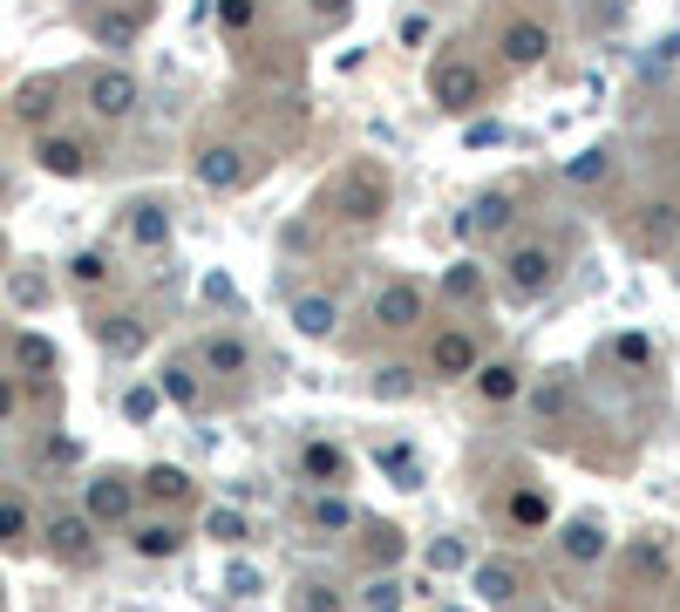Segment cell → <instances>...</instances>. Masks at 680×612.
I'll list each match as a JSON object with an SVG mask.
<instances>
[{"label": "cell", "mask_w": 680, "mask_h": 612, "mask_svg": "<svg viewBox=\"0 0 680 612\" xmlns=\"http://www.w3.org/2000/svg\"><path fill=\"white\" fill-rule=\"evenodd\" d=\"M89 110L103 116V123H123L137 110V75L130 68H103V75H89Z\"/></svg>", "instance_id": "4"}, {"label": "cell", "mask_w": 680, "mask_h": 612, "mask_svg": "<svg viewBox=\"0 0 680 612\" xmlns=\"http://www.w3.org/2000/svg\"><path fill=\"white\" fill-rule=\"evenodd\" d=\"M130 239H137L143 252H157V245L170 239V212H164V204H137V212H130Z\"/></svg>", "instance_id": "20"}, {"label": "cell", "mask_w": 680, "mask_h": 612, "mask_svg": "<svg viewBox=\"0 0 680 612\" xmlns=\"http://www.w3.org/2000/svg\"><path fill=\"white\" fill-rule=\"evenodd\" d=\"M374 395L409 401V395H415V374H409V368H374Z\"/></svg>", "instance_id": "30"}, {"label": "cell", "mask_w": 680, "mask_h": 612, "mask_svg": "<svg viewBox=\"0 0 680 612\" xmlns=\"http://www.w3.org/2000/svg\"><path fill=\"white\" fill-rule=\"evenodd\" d=\"M218 21H224V28H245V21H252V0H218Z\"/></svg>", "instance_id": "47"}, {"label": "cell", "mask_w": 680, "mask_h": 612, "mask_svg": "<svg viewBox=\"0 0 680 612\" xmlns=\"http://www.w3.org/2000/svg\"><path fill=\"white\" fill-rule=\"evenodd\" d=\"M130 503H137V490L123 476H95L82 490V518L89 524H123V518H130Z\"/></svg>", "instance_id": "6"}, {"label": "cell", "mask_w": 680, "mask_h": 612, "mask_svg": "<svg viewBox=\"0 0 680 612\" xmlns=\"http://www.w3.org/2000/svg\"><path fill=\"white\" fill-rule=\"evenodd\" d=\"M143 490H150V497H164V503H184V497H191V476H184L178 463H157V470L143 476Z\"/></svg>", "instance_id": "22"}, {"label": "cell", "mask_w": 680, "mask_h": 612, "mask_svg": "<svg viewBox=\"0 0 680 612\" xmlns=\"http://www.w3.org/2000/svg\"><path fill=\"white\" fill-rule=\"evenodd\" d=\"M48 551H55L62 565H89V558H95V524L75 518V510H62V518L48 524Z\"/></svg>", "instance_id": "7"}, {"label": "cell", "mask_w": 680, "mask_h": 612, "mask_svg": "<svg viewBox=\"0 0 680 612\" xmlns=\"http://www.w3.org/2000/svg\"><path fill=\"white\" fill-rule=\"evenodd\" d=\"M123 416H130V422H150V416H157V388H130V395H123Z\"/></svg>", "instance_id": "42"}, {"label": "cell", "mask_w": 680, "mask_h": 612, "mask_svg": "<svg viewBox=\"0 0 680 612\" xmlns=\"http://www.w3.org/2000/svg\"><path fill=\"white\" fill-rule=\"evenodd\" d=\"M95 341H103L110 361H137V354L150 347V327L137 314H110V320H95Z\"/></svg>", "instance_id": "9"}, {"label": "cell", "mask_w": 680, "mask_h": 612, "mask_svg": "<svg viewBox=\"0 0 680 612\" xmlns=\"http://www.w3.org/2000/svg\"><path fill=\"white\" fill-rule=\"evenodd\" d=\"M673 232H680V218H673V204H646V239H653V245H667Z\"/></svg>", "instance_id": "36"}, {"label": "cell", "mask_w": 680, "mask_h": 612, "mask_svg": "<svg viewBox=\"0 0 680 612\" xmlns=\"http://www.w3.org/2000/svg\"><path fill=\"white\" fill-rule=\"evenodd\" d=\"M463 558H470V551H463L457 538H436V545H429V572H463Z\"/></svg>", "instance_id": "40"}, {"label": "cell", "mask_w": 680, "mask_h": 612, "mask_svg": "<svg viewBox=\"0 0 680 612\" xmlns=\"http://www.w3.org/2000/svg\"><path fill=\"white\" fill-rule=\"evenodd\" d=\"M497 48H503V62H511V68H538L551 55V28H544V21H511Z\"/></svg>", "instance_id": "8"}, {"label": "cell", "mask_w": 680, "mask_h": 612, "mask_svg": "<svg viewBox=\"0 0 680 612\" xmlns=\"http://www.w3.org/2000/svg\"><path fill=\"white\" fill-rule=\"evenodd\" d=\"M14 416V381H0V422Z\"/></svg>", "instance_id": "49"}, {"label": "cell", "mask_w": 680, "mask_h": 612, "mask_svg": "<svg viewBox=\"0 0 680 612\" xmlns=\"http://www.w3.org/2000/svg\"><path fill=\"white\" fill-rule=\"evenodd\" d=\"M544 518H551V497H538V490L511 497V524H544Z\"/></svg>", "instance_id": "32"}, {"label": "cell", "mask_w": 680, "mask_h": 612, "mask_svg": "<svg viewBox=\"0 0 680 612\" xmlns=\"http://www.w3.org/2000/svg\"><path fill=\"white\" fill-rule=\"evenodd\" d=\"M35 164L48 177H82L89 170V143H75V137H41L35 143Z\"/></svg>", "instance_id": "12"}, {"label": "cell", "mask_w": 680, "mask_h": 612, "mask_svg": "<svg viewBox=\"0 0 680 612\" xmlns=\"http://www.w3.org/2000/svg\"><path fill=\"white\" fill-rule=\"evenodd\" d=\"M646 354H653L646 334H619V361H626V368H646Z\"/></svg>", "instance_id": "44"}, {"label": "cell", "mask_w": 680, "mask_h": 612, "mask_svg": "<svg viewBox=\"0 0 680 612\" xmlns=\"http://www.w3.org/2000/svg\"><path fill=\"white\" fill-rule=\"evenodd\" d=\"M565 558H572V565L606 558V524H599V518H572V524H565Z\"/></svg>", "instance_id": "17"}, {"label": "cell", "mask_w": 680, "mask_h": 612, "mask_svg": "<svg viewBox=\"0 0 680 612\" xmlns=\"http://www.w3.org/2000/svg\"><path fill=\"white\" fill-rule=\"evenodd\" d=\"M197 361H205L211 374H245V368H252V347H245L239 334H211V341H205V354H197Z\"/></svg>", "instance_id": "18"}, {"label": "cell", "mask_w": 680, "mask_h": 612, "mask_svg": "<svg viewBox=\"0 0 680 612\" xmlns=\"http://www.w3.org/2000/svg\"><path fill=\"white\" fill-rule=\"evenodd\" d=\"M326 204H334L347 225H374V218L388 212V177L374 170V164H355L334 191H326Z\"/></svg>", "instance_id": "1"}, {"label": "cell", "mask_w": 680, "mask_h": 612, "mask_svg": "<svg viewBox=\"0 0 680 612\" xmlns=\"http://www.w3.org/2000/svg\"><path fill=\"white\" fill-rule=\"evenodd\" d=\"M313 524H320V531H347V524H355V503L334 497V490H320V497H313Z\"/></svg>", "instance_id": "26"}, {"label": "cell", "mask_w": 680, "mask_h": 612, "mask_svg": "<svg viewBox=\"0 0 680 612\" xmlns=\"http://www.w3.org/2000/svg\"><path fill=\"white\" fill-rule=\"evenodd\" d=\"M205 531H211L218 545H239V538H245V518H239V510H211V518H205Z\"/></svg>", "instance_id": "37"}, {"label": "cell", "mask_w": 680, "mask_h": 612, "mask_svg": "<svg viewBox=\"0 0 680 612\" xmlns=\"http://www.w3.org/2000/svg\"><path fill=\"white\" fill-rule=\"evenodd\" d=\"M55 102H62V82H55V75H28V82L14 89V116H21V123H48V116H55Z\"/></svg>", "instance_id": "13"}, {"label": "cell", "mask_w": 680, "mask_h": 612, "mask_svg": "<svg viewBox=\"0 0 680 612\" xmlns=\"http://www.w3.org/2000/svg\"><path fill=\"white\" fill-rule=\"evenodd\" d=\"M422 314H429V299H422V286H409V279H388V286L374 293V320L395 327V334H409Z\"/></svg>", "instance_id": "5"}, {"label": "cell", "mask_w": 680, "mask_h": 612, "mask_svg": "<svg viewBox=\"0 0 680 612\" xmlns=\"http://www.w3.org/2000/svg\"><path fill=\"white\" fill-rule=\"evenodd\" d=\"M197 184H205V191H239L245 184V150L211 143L205 157H197Z\"/></svg>", "instance_id": "10"}, {"label": "cell", "mask_w": 680, "mask_h": 612, "mask_svg": "<svg viewBox=\"0 0 680 612\" xmlns=\"http://www.w3.org/2000/svg\"><path fill=\"white\" fill-rule=\"evenodd\" d=\"M68 272H75V279H82V286H103V272H110V259H103V252H75V259H68Z\"/></svg>", "instance_id": "39"}, {"label": "cell", "mask_w": 680, "mask_h": 612, "mask_svg": "<svg viewBox=\"0 0 680 612\" xmlns=\"http://www.w3.org/2000/svg\"><path fill=\"white\" fill-rule=\"evenodd\" d=\"M503 279H511V293L538 299L551 279H559V259H551V245H517L511 259H503Z\"/></svg>", "instance_id": "3"}, {"label": "cell", "mask_w": 680, "mask_h": 612, "mask_svg": "<svg viewBox=\"0 0 680 612\" xmlns=\"http://www.w3.org/2000/svg\"><path fill=\"white\" fill-rule=\"evenodd\" d=\"M334 320H341V306L334 299H320V293H307V299H293V327L307 341H320V334H334Z\"/></svg>", "instance_id": "19"}, {"label": "cell", "mask_w": 680, "mask_h": 612, "mask_svg": "<svg viewBox=\"0 0 680 612\" xmlns=\"http://www.w3.org/2000/svg\"><path fill=\"white\" fill-rule=\"evenodd\" d=\"M313 14L326 21V28H341V21H347V14H355V0H313Z\"/></svg>", "instance_id": "46"}, {"label": "cell", "mask_w": 680, "mask_h": 612, "mask_svg": "<svg viewBox=\"0 0 680 612\" xmlns=\"http://www.w3.org/2000/svg\"><path fill=\"white\" fill-rule=\"evenodd\" d=\"M503 225H511V197H484V204L463 218V232H503Z\"/></svg>", "instance_id": "27"}, {"label": "cell", "mask_w": 680, "mask_h": 612, "mask_svg": "<svg viewBox=\"0 0 680 612\" xmlns=\"http://www.w3.org/2000/svg\"><path fill=\"white\" fill-rule=\"evenodd\" d=\"M14 361L28 368V374H48V368H55V347H48L41 334H21V341H14Z\"/></svg>", "instance_id": "28"}, {"label": "cell", "mask_w": 680, "mask_h": 612, "mask_svg": "<svg viewBox=\"0 0 680 612\" xmlns=\"http://www.w3.org/2000/svg\"><path fill=\"white\" fill-rule=\"evenodd\" d=\"M463 143H470V150H490V143H503V123H470V130H463Z\"/></svg>", "instance_id": "43"}, {"label": "cell", "mask_w": 680, "mask_h": 612, "mask_svg": "<svg viewBox=\"0 0 680 612\" xmlns=\"http://www.w3.org/2000/svg\"><path fill=\"white\" fill-rule=\"evenodd\" d=\"M368 551H374V558H382V565H388V558L401 551V531H395V524H382V531H374V538H368Z\"/></svg>", "instance_id": "45"}, {"label": "cell", "mask_w": 680, "mask_h": 612, "mask_svg": "<svg viewBox=\"0 0 680 612\" xmlns=\"http://www.w3.org/2000/svg\"><path fill=\"white\" fill-rule=\"evenodd\" d=\"M157 388L178 401V408H197V401H205V381H197L191 368H164V374H157Z\"/></svg>", "instance_id": "23"}, {"label": "cell", "mask_w": 680, "mask_h": 612, "mask_svg": "<svg viewBox=\"0 0 680 612\" xmlns=\"http://www.w3.org/2000/svg\"><path fill=\"white\" fill-rule=\"evenodd\" d=\"M476 388H484V401H511V395H517V368H511V361L476 368Z\"/></svg>", "instance_id": "24"}, {"label": "cell", "mask_w": 680, "mask_h": 612, "mask_svg": "<svg viewBox=\"0 0 680 612\" xmlns=\"http://www.w3.org/2000/svg\"><path fill=\"white\" fill-rule=\"evenodd\" d=\"M224 585H232L239 599H252V592H259V572H252V565H232V578H224Z\"/></svg>", "instance_id": "48"}, {"label": "cell", "mask_w": 680, "mask_h": 612, "mask_svg": "<svg viewBox=\"0 0 680 612\" xmlns=\"http://www.w3.org/2000/svg\"><path fill=\"white\" fill-rule=\"evenodd\" d=\"M429 95H436V110L470 116L476 102H484V75H476V62H436L429 68Z\"/></svg>", "instance_id": "2"}, {"label": "cell", "mask_w": 680, "mask_h": 612, "mask_svg": "<svg viewBox=\"0 0 680 612\" xmlns=\"http://www.w3.org/2000/svg\"><path fill=\"white\" fill-rule=\"evenodd\" d=\"M361 605H368V612H401V585H395V578H374L368 592H361Z\"/></svg>", "instance_id": "35"}, {"label": "cell", "mask_w": 680, "mask_h": 612, "mask_svg": "<svg viewBox=\"0 0 680 612\" xmlns=\"http://www.w3.org/2000/svg\"><path fill=\"white\" fill-rule=\"evenodd\" d=\"M299 470H307L313 483H341L347 476V456L334 443H307V449H299Z\"/></svg>", "instance_id": "21"}, {"label": "cell", "mask_w": 680, "mask_h": 612, "mask_svg": "<svg viewBox=\"0 0 680 612\" xmlns=\"http://www.w3.org/2000/svg\"><path fill=\"white\" fill-rule=\"evenodd\" d=\"M429 368H436V381H457V374H476V341L470 334H436V347H429Z\"/></svg>", "instance_id": "11"}, {"label": "cell", "mask_w": 680, "mask_h": 612, "mask_svg": "<svg viewBox=\"0 0 680 612\" xmlns=\"http://www.w3.org/2000/svg\"><path fill=\"white\" fill-rule=\"evenodd\" d=\"M89 28H95V41H103V48H130L143 35V8H103Z\"/></svg>", "instance_id": "16"}, {"label": "cell", "mask_w": 680, "mask_h": 612, "mask_svg": "<svg viewBox=\"0 0 680 612\" xmlns=\"http://www.w3.org/2000/svg\"><path fill=\"white\" fill-rule=\"evenodd\" d=\"M626 572H633V578H660V572H667V551H660V545H633Z\"/></svg>", "instance_id": "34"}, {"label": "cell", "mask_w": 680, "mask_h": 612, "mask_svg": "<svg viewBox=\"0 0 680 612\" xmlns=\"http://www.w3.org/2000/svg\"><path fill=\"white\" fill-rule=\"evenodd\" d=\"M21 538H28V510L14 497H0V545H21Z\"/></svg>", "instance_id": "33"}, {"label": "cell", "mask_w": 680, "mask_h": 612, "mask_svg": "<svg viewBox=\"0 0 680 612\" xmlns=\"http://www.w3.org/2000/svg\"><path fill=\"white\" fill-rule=\"evenodd\" d=\"M565 177H572V184H606V177H613V157H606V150H578V157L565 164Z\"/></svg>", "instance_id": "25"}, {"label": "cell", "mask_w": 680, "mask_h": 612, "mask_svg": "<svg viewBox=\"0 0 680 612\" xmlns=\"http://www.w3.org/2000/svg\"><path fill=\"white\" fill-rule=\"evenodd\" d=\"M0 266H8V239H0Z\"/></svg>", "instance_id": "50"}, {"label": "cell", "mask_w": 680, "mask_h": 612, "mask_svg": "<svg viewBox=\"0 0 680 612\" xmlns=\"http://www.w3.org/2000/svg\"><path fill=\"white\" fill-rule=\"evenodd\" d=\"M476 286H484V272H476V266H457V272L442 279V293H449V299H470Z\"/></svg>", "instance_id": "41"}, {"label": "cell", "mask_w": 680, "mask_h": 612, "mask_svg": "<svg viewBox=\"0 0 680 612\" xmlns=\"http://www.w3.org/2000/svg\"><path fill=\"white\" fill-rule=\"evenodd\" d=\"M476 599L484 605H511L517 592H524V578H517V565H503V558H490V565H476Z\"/></svg>", "instance_id": "14"}, {"label": "cell", "mask_w": 680, "mask_h": 612, "mask_svg": "<svg viewBox=\"0 0 680 612\" xmlns=\"http://www.w3.org/2000/svg\"><path fill=\"white\" fill-rule=\"evenodd\" d=\"M382 470L401 483V490H415V483H422V476H415V456L401 449V443H388V449H382Z\"/></svg>", "instance_id": "31"}, {"label": "cell", "mask_w": 680, "mask_h": 612, "mask_svg": "<svg viewBox=\"0 0 680 612\" xmlns=\"http://www.w3.org/2000/svg\"><path fill=\"white\" fill-rule=\"evenodd\" d=\"M8 293H14L21 306H41V299H48V279H41V272H14V279H8Z\"/></svg>", "instance_id": "38"}, {"label": "cell", "mask_w": 680, "mask_h": 612, "mask_svg": "<svg viewBox=\"0 0 680 612\" xmlns=\"http://www.w3.org/2000/svg\"><path fill=\"white\" fill-rule=\"evenodd\" d=\"M531 408H538V422H572V408H578L572 374H544L538 388H531Z\"/></svg>", "instance_id": "15"}, {"label": "cell", "mask_w": 680, "mask_h": 612, "mask_svg": "<svg viewBox=\"0 0 680 612\" xmlns=\"http://www.w3.org/2000/svg\"><path fill=\"white\" fill-rule=\"evenodd\" d=\"M178 545H184V538H178L170 524H143V531H137V551H143V558H170Z\"/></svg>", "instance_id": "29"}]
</instances>
